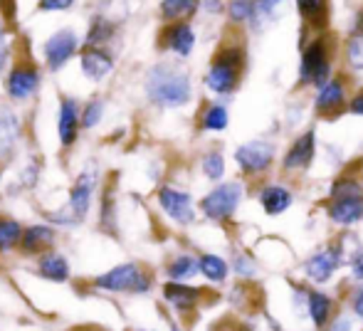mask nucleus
<instances>
[{"label": "nucleus", "mask_w": 363, "mask_h": 331, "mask_svg": "<svg viewBox=\"0 0 363 331\" xmlns=\"http://www.w3.org/2000/svg\"><path fill=\"white\" fill-rule=\"evenodd\" d=\"M158 206L176 225L186 228L198 220V206L193 203V196L176 186H163L158 191Z\"/></svg>", "instance_id": "11"}, {"label": "nucleus", "mask_w": 363, "mask_h": 331, "mask_svg": "<svg viewBox=\"0 0 363 331\" xmlns=\"http://www.w3.org/2000/svg\"><path fill=\"white\" fill-rule=\"evenodd\" d=\"M201 129L208 131V134H220L230 126V109L223 99L218 101H211L206 104V109L201 111Z\"/></svg>", "instance_id": "25"}, {"label": "nucleus", "mask_w": 363, "mask_h": 331, "mask_svg": "<svg viewBox=\"0 0 363 331\" xmlns=\"http://www.w3.org/2000/svg\"><path fill=\"white\" fill-rule=\"evenodd\" d=\"M198 10H201V0H161L158 3V15L168 25L188 23V20L196 18Z\"/></svg>", "instance_id": "23"}, {"label": "nucleus", "mask_w": 363, "mask_h": 331, "mask_svg": "<svg viewBox=\"0 0 363 331\" xmlns=\"http://www.w3.org/2000/svg\"><path fill=\"white\" fill-rule=\"evenodd\" d=\"M38 84H40L38 69L35 67H15L8 77V94L13 96V99L23 101L38 91Z\"/></svg>", "instance_id": "21"}, {"label": "nucleus", "mask_w": 363, "mask_h": 331, "mask_svg": "<svg viewBox=\"0 0 363 331\" xmlns=\"http://www.w3.org/2000/svg\"><path fill=\"white\" fill-rule=\"evenodd\" d=\"M96 287L104 292H131V294H144L151 289L153 279L144 272V267L136 262H126L119 267L109 269L101 277H96Z\"/></svg>", "instance_id": "9"}, {"label": "nucleus", "mask_w": 363, "mask_h": 331, "mask_svg": "<svg viewBox=\"0 0 363 331\" xmlns=\"http://www.w3.org/2000/svg\"><path fill=\"white\" fill-rule=\"evenodd\" d=\"M198 267H201V274L208 284H225L233 274V267H230V259L223 257L218 252H203L198 254Z\"/></svg>", "instance_id": "19"}, {"label": "nucleus", "mask_w": 363, "mask_h": 331, "mask_svg": "<svg viewBox=\"0 0 363 331\" xmlns=\"http://www.w3.org/2000/svg\"><path fill=\"white\" fill-rule=\"evenodd\" d=\"M111 30H114V25H111L109 20H104V18L91 20L89 38H86V43H89V47H94V45H99V43H104V40L111 35Z\"/></svg>", "instance_id": "37"}, {"label": "nucleus", "mask_w": 363, "mask_h": 331, "mask_svg": "<svg viewBox=\"0 0 363 331\" xmlns=\"http://www.w3.org/2000/svg\"><path fill=\"white\" fill-rule=\"evenodd\" d=\"M349 168L359 173V176H363V156H361V159H356V164H349Z\"/></svg>", "instance_id": "47"}, {"label": "nucleus", "mask_w": 363, "mask_h": 331, "mask_svg": "<svg viewBox=\"0 0 363 331\" xmlns=\"http://www.w3.org/2000/svg\"><path fill=\"white\" fill-rule=\"evenodd\" d=\"M346 267H349L351 282H354V284H363V245L356 247L354 252H351V257H349V262H346Z\"/></svg>", "instance_id": "38"}, {"label": "nucleus", "mask_w": 363, "mask_h": 331, "mask_svg": "<svg viewBox=\"0 0 363 331\" xmlns=\"http://www.w3.org/2000/svg\"><path fill=\"white\" fill-rule=\"evenodd\" d=\"M55 242V232L45 225H33L23 232V240H20V247L25 252H40V249L50 247Z\"/></svg>", "instance_id": "32"}, {"label": "nucleus", "mask_w": 363, "mask_h": 331, "mask_svg": "<svg viewBox=\"0 0 363 331\" xmlns=\"http://www.w3.org/2000/svg\"><path fill=\"white\" fill-rule=\"evenodd\" d=\"M354 329H356L354 314H336L334 322H331L324 331H354Z\"/></svg>", "instance_id": "41"}, {"label": "nucleus", "mask_w": 363, "mask_h": 331, "mask_svg": "<svg viewBox=\"0 0 363 331\" xmlns=\"http://www.w3.org/2000/svg\"><path fill=\"white\" fill-rule=\"evenodd\" d=\"M77 47H79V40H77V35L72 30H60V33H55L52 38L48 40V45H45L48 64L52 69L65 67V64L69 62V57L77 52Z\"/></svg>", "instance_id": "18"}, {"label": "nucleus", "mask_w": 363, "mask_h": 331, "mask_svg": "<svg viewBox=\"0 0 363 331\" xmlns=\"http://www.w3.org/2000/svg\"><path fill=\"white\" fill-rule=\"evenodd\" d=\"M235 168L242 173L250 181H262L264 176H269L274 166H279V146L269 136H257L250 139L245 144L235 146L233 151Z\"/></svg>", "instance_id": "5"}, {"label": "nucleus", "mask_w": 363, "mask_h": 331, "mask_svg": "<svg viewBox=\"0 0 363 331\" xmlns=\"http://www.w3.org/2000/svg\"><path fill=\"white\" fill-rule=\"evenodd\" d=\"M201 8L208 15H223L225 8H228V0H201Z\"/></svg>", "instance_id": "43"}, {"label": "nucleus", "mask_w": 363, "mask_h": 331, "mask_svg": "<svg viewBox=\"0 0 363 331\" xmlns=\"http://www.w3.org/2000/svg\"><path fill=\"white\" fill-rule=\"evenodd\" d=\"M316 154H319V136H316V129L309 126V129H299L294 134V139L287 144L282 159H279V173L284 178H294V176H304L316 161Z\"/></svg>", "instance_id": "8"}, {"label": "nucleus", "mask_w": 363, "mask_h": 331, "mask_svg": "<svg viewBox=\"0 0 363 331\" xmlns=\"http://www.w3.org/2000/svg\"><path fill=\"white\" fill-rule=\"evenodd\" d=\"M166 274H168V282H188V279H193L196 274H201L198 254H191V252L176 254V257L166 264Z\"/></svg>", "instance_id": "27"}, {"label": "nucleus", "mask_w": 363, "mask_h": 331, "mask_svg": "<svg viewBox=\"0 0 363 331\" xmlns=\"http://www.w3.org/2000/svg\"><path fill=\"white\" fill-rule=\"evenodd\" d=\"M341 45L331 33L304 35L299 40V67H296V86L304 89H319L334 77L336 69V52Z\"/></svg>", "instance_id": "1"}, {"label": "nucleus", "mask_w": 363, "mask_h": 331, "mask_svg": "<svg viewBox=\"0 0 363 331\" xmlns=\"http://www.w3.org/2000/svg\"><path fill=\"white\" fill-rule=\"evenodd\" d=\"M351 196H363V176H359V173L346 166L344 171L329 183L326 198H351Z\"/></svg>", "instance_id": "24"}, {"label": "nucleus", "mask_w": 363, "mask_h": 331, "mask_svg": "<svg viewBox=\"0 0 363 331\" xmlns=\"http://www.w3.org/2000/svg\"><path fill=\"white\" fill-rule=\"evenodd\" d=\"M252 13H255L252 0H228V8H225L230 28H238V30L250 28V23H252Z\"/></svg>", "instance_id": "33"}, {"label": "nucleus", "mask_w": 363, "mask_h": 331, "mask_svg": "<svg viewBox=\"0 0 363 331\" xmlns=\"http://www.w3.org/2000/svg\"><path fill=\"white\" fill-rule=\"evenodd\" d=\"M5 62H8V43H5V33L0 28V72H3Z\"/></svg>", "instance_id": "45"}, {"label": "nucleus", "mask_w": 363, "mask_h": 331, "mask_svg": "<svg viewBox=\"0 0 363 331\" xmlns=\"http://www.w3.org/2000/svg\"><path fill=\"white\" fill-rule=\"evenodd\" d=\"M255 3V13H252V23H250V33L259 35L267 28H272L279 20V15L284 13V3L287 0H252Z\"/></svg>", "instance_id": "20"}, {"label": "nucleus", "mask_w": 363, "mask_h": 331, "mask_svg": "<svg viewBox=\"0 0 363 331\" xmlns=\"http://www.w3.org/2000/svg\"><path fill=\"white\" fill-rule=\"evenodd\" d=\"M38 272L50 282H67L69 264L62 254H43L38 262Z\"/></svg>", "instance_id": "30"}, {"label": "nucleus", "mask_w": 363, "mask_h": 331, "mask_svg": "<svg viewBox=\"0 0 363 331\" xmlns=\"http://www.w3.org/2000/svg\"><path fill=\"white\" fill-rule=\"evenodd\" d=\"M247 198V183L245 181H223L216 183L206 196L198 201V213L211 223H230L238 215L240 206Z\"/></svg>", "instance_id": "6"}, {"label": "nucleus", "mask_w": 363, "mask_h": 331, "mask_svg": "<svg viewBox=\"0 0 363 331\" xmlns=\"http://www.w3.org/2000/svg\"><path fill=\"white\" fill-rule=\"evenodd\" d=\"M324 215H326V220H329L334 228H339L341 232L361 225L363 223V196L326 198Z\"/></svg>", "instance_id": "13"}, {"label": "nucleus", "mask_w": 363, "mask_h": 331, "mask_svg": "<svg viewBox=\"0 0 363 331\" xmlns=\"http://www.w3.org/2000/svg\"><path fill=\"white\" fill-rule=\"evenodd\" d=\"M94 188H96V166H89L86 171L79 173V178L74 181L72 193H69V203L62 213H60L55 220L57 223H82L84 215L89 213L91 206V196H94Z\"/></svg>", "instance_id": "10"}, {"label": "nucleus", "mask_w": 363, "mask_h": 331, "mask_svg": "<svg viewBox=\"0 0 363 331\" xmlns=\"http://www.w3.org/2000/svg\"><path fill=\"white\" fill-rule=\"evenodd\" d=\"M163 299H166V304H171L178 314H188L201 307L203 289L193 287V284H188V282H166L163 284Z\"/></svg>", "instance_id": "17"}, {"label": "nucleus", "mask_w": 363, "mask_h": 331, "mask_svg": "<svg viewBox=\"0 0 363 331\" xmlns=\"http://www.w3.org/2000/svg\"><path fill=\"white\" fill-rule=\"evenodd\" d=\"M77 0H40V10H67Z\"/></svg>", "instance_id": "44"}, {"label": "nucleus", "mask_w": 363, "mask_h": 331, "mask_svg": "<svg viewBox=\"0 0 363 331\" xmlns=\"http://www.w3.org/2000/svg\"><path fill=\"white\" fill-rule=\"evenodd\" d=\"M225 171H228V164H225V154L218 149V146L208 149L206 154L201 156V173L211 183H223Z\"/></svg>", "instance_id": "31"}, {"label": "nucleus", "mask_w": 363, "mask_h": 331, "mask_svg": "<svg viewBox=\"0 0 363 331\" xmlns=\"http://www.w3.org/2000/svg\"><path fill=\"white\" fill-rule=\"evenodd\" d=\"M336 314H339V304H336L334 294H329L321 287H311L309 304H306V317H309L314 331H324L334 322Z\"/></svg>", "instance_id": "15"}, {"label": "nucleus", "mask_w": 363, "mask_h": 331, "mask_svg": "<svg viewBox=\"0 0 363 331\" xmlns=\"http://www.w3.org/2000/svg\"><path fill=\"white\" fill-rule=\"evenodd\" d=\"M230 267H233V274L240 282H255V277L259 274V259L247 249H235Z\"/></svg>", "instance_id": "29"}, {"label": "nucleus", "mask_w": 363, "mask_h": 331, "mask_svg": "<svg viewBox=\"0 0 363 331\" xmlns=\"http://www.w3.org/2000/svg\"><path fill=\"white\" fill-rule=\"evenodd\" d=\"M114 62H111V55H106L104 50L99 47H89L84 55H82V72L86 74L89 79H101L111 72Z\"/></svg>", "instance_id": "26"}, {"label": "nucleus", "mask_w": 363, "mask_h": 331, "mask_svg": "<svg viewBox=\"0 0 363 331\" xmlns=\"http://www.w3.org/2000/svg\"><path fill=\"white\" fill-rule=\"evenodd\" d=\"M255 201L257 206L262 208L264 215L269 218H279L294 206L296 196H294V188L284 181H264L257 186L255 191Z\"/></svg>", "instance_id": "12"}, {"label": "nucleus", "mask_w": 363, "mask_h": 331, "mask_svg": "<svg viewBox=\"0 0 363 331\" xmlns=\"http://www.w3.org/2000/svg\"><path fill=\"white\" fill-rule=\"evenodd\" d=\"M351 74L349 72H336L324 86L314 89L311 96V111L316 119L321 121H334L341 114L349 111V99H351Z\"/></svg>", "instance_id": "7"}, {"label": "nucleus", "mask_w": 363, "mask_h": 331, "mask_svg": "<svg viewBox=\"0 0 363 331\" xmlns=\"http://www.w3.org/2000/svg\"><path fill=\"white\" fill-rule=\"evenodd\" d=\"M163 47L171 50L176 57L186 60L193 55V50H196V30H193L191 23H171L166 30H163Z\"/></svg>", "instance_id": "16"}, {"label": "nucleus", "mask_w": 363, "mask_h": 331, "mask_svg": "<svg viewBox=\"0 0 363 331\" xmlns=\"http://www.w3.org/2000/svg\"><path fill=\"white\" fill-rule=\"evenodd\" d=\"M79 124H82V119H79V106H77V101L74 99H62V104H60V124H57L62 146L74 144Z\"/></svg>", "instance_id": "22"}, {"label": "nucleus", "mask_w": 363, "mask_h": 331, "mask_svg": "<svg viewBox=\"0 0 363 331\" xmlns=\"http://www.w3.org/2000/svg\"><path fill=\"white\" fill-rule=\"evenodd\" d=\"M349 33H363V5L359 10H356L354 20H351V30Z\"/></svg>", "instance_id": "46"}, {"label": "nucleus", "mask_w": 363, "mask_h": 331, "mask_svg": "<svg viewBox=\"0 0 363 331\" xmlns=\"http://www.w3.org/2000/svg\"><path fill=\"white\" fill-rule=\"evenodd\" d=\"M311 284L306 282H294L291 284V307L296 314H306V304H309Z\"/></svg>", "instance_id": "36"}, {"label": "nucleus", "mask_w": 363, "mask_h": 331, "mask_svg": "<svg viewBox=\"0 0 363 331\" xmlns=\"http://www.w3.org/2000/svg\"><path fill=\"white\" fill-rule=\"evenodd\" d=\"M247 69V50L245 43H228L216 52V57L208 64V72L203 77V84L211 94L220 96H233L240 89Z\"/></svg>", "instance_id": "3"}, {"label": "nucleus", "mask_w": 363, "mask_h": 331, "mask_svg": "<svg viewBox=\"0 0 363 331\" xmlns=\"http://www.w3.org/2000/svg\"><path fill=\"white\" fill-rule=\"evenodd\" d=\"M171 331H181V327H178V324H173V322H171Z\"/></svg>", "instance_id": "48"}, {"label": "nucleus", "mask_w": 363, "mask_h": 331, "mask_svg": "<svg viewBox=\"0 0 363 331\" xmlns=\"http://www.w3.org/2000/svg\"><path fill=\"white\" fill-rule=\"evenodd\" d=\"M18 129H20L18 116L8 109H0V156H5L15 146Z\"/></svg>", "instance_id": "34"}, {"label": "nucleus", "mask_w": 363, "mask_h": 331, "mask_svg": "<svg viewBox=\"0 0 363 331\" xmlns=\"http://www.w3.org/2000/svg\"><path fill=\"white\" fill-rule=\"evenodd\" d=\"M349 114H354V116H359V119H363V86L354 89V94H351V99H349Z\"/></svg>", "instance_id": "42"}, {"label": "nucleus", "mask_w": 363, "mask_h": 331, "mask_svg": "<svg viewBox=\"0 0 363 331\" xmlns=\"http://www.w3.org/2000/svg\"><path fill=\"white\" fill-rule=\"evenodd\" d=\"M23 228L18 220H10V218H0V252H8L23 240Z\"/></svg>", "instance_id": "35"}, {"label": "nucleus", "mask_w": 363, "mask_h": 331, "mask_svg": "<svg viewBox=\"0 0 363 331\" xmlns=\"http://www.w3.org/2000/svg\"><path fill=\"white\" fill-rule=\"evenodd\" d=\"M351 252L349 249V237H334V240L324 242L321 247H316L309 257L301 262V274H304V282L311 287H321L334 282V277L339 274L341 267H346Z\"/></svg>", "instance_id": "4"}, {"label": "nucleus", "mask_w": 363, "mask_h": 331, "mask_svg": "<svg viewBox=\"0 0 363 331\" xmlns=\"http://www.w3.org/2000/svg\"><path fill=\"white\" fill-rule=\"evenodd\" d=\"M349 312L354 314L356 322L363 324V284H356L349 292Z\"/></svg>", "instance_id": "39"}, {"label": "nucleus", "mask_w": 363, "mask_h": 331, "mask_svg": "<svg viewBox=\"0 0 363 331\" xmlns=\"http://www.w3.org/2000/svg\"><path fill=\"white\" fill-rule=\"evenodd\" d=\"M294 10L301 20L304 35L329 33L331 0H294Z\"/></svg>", "instance_id": "14"}, {"label": "nucleus", "mask_w": 363, "mask_h": 331, "mask_svg": "<svg viewBox=\"0 0 363 331\" xmlns=\"http://www.w3.org/2000/svg\"><path fill=\"white\" fill-rule=\"evenodd\" d=\"M101 111H104V104H101L99 99H94L89 106L84 109V114H82V126H86V129H91V126H96L101 121Z\"/></svg>", "instance_id": "40"}, {"label": "nucleus", "mask_w": 363, "mask_h": 331, "mask_svg": "<svg viewBox=\"0 0 363 331\" xmlns=\"http://www.w3.org/2000/svg\"><path fill=\"white\" fill-rule=\"evenodd\" d=\"M341 60H344V72H349V74L363 72V33L346 35Z\"/></svg>", "instance_id": "28"}, {"label": "nucleus", "mask_w": 363, "mask_h": 331, "mask_svg": "<svg viewBox=\"0 0 363 331\" xmlns=\"http://www.w3.org/2000/svg\"><path fill=\"white\" fill-rule=\"evenodd\" d=\"M146 96L161 109H181L193 99V79L183 64L158 62L148 69L144 82Z\"/></svg>", "instance_id": "2"}]
</instances>
